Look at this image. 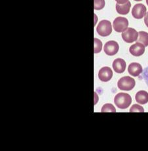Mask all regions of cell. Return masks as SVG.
<instances>
[{
  "label": "cell",
  "mask_w": 148,
  "mask_h": 151,
  "mask_svg": "<svg viewBox=\"0 0 148 151\" xmlns=\"http://www.w3.org/2000/svg\"><path fill=\"white\" fill-rule=\"evenodd\" d=\"M114 103L118 108L125 109L131 104L132 98L128 93H119L115 97Z\"/></svg>",
  "instance_id": "cell-1"
},
{
  "label": "cell",
  "mask_w": 148,
  "mask_h": 151,
  "mask_svg": "<svg viewBox=\"0 0 148 151\" xmlns=\"http://www.w3.org/2000/svg\"><path fill=\"white\" fill-rule=\"evenodd\" d=\"M96 32L102 37H107L112 32V26L110 21L104 20L99 22L96 28Z\"/></svg>",
  "instance_id": "cell-2"
},
{
  "label": "cell",
  "mask_w": 148,
  "mask_h": 151,
  "mask_svg": "<svg viewBox=\"0 0 148 151\" xmlns=\"http://www.w3.org/2000/svg\"><path fill=\"white\" fill-rule=\"evenodd\" d=\"M136 82L134 78L131 77L126 76L121 78L117 83L118 88L121 90L125 91H130L134 88L135 86Z\"/></svg>",
  "instance_id": "cell-3"
},
{
  "label": "cell",
  "mask_w": 148,
  "mask_h": 151,
  "mask_svg": "<svg viewBox=\"0 0 148 151\" xmlns=\"http://www.w3.org/2000/svg\"><path fill=\"white\" fill-rule=\"evenodd\" d=\"M113 26L116 32H123L128 28L129 21L125 17H117L113 21Z\"/></svg>",
  "instance_id": "cell-4"
},
{
  "label": "cell",
  "mask_w": 148,
  "mask_h": 151,
  "mask_svg": "<svg viewBox=\"0 0 148 151\" xmlns=\"http://www.w3.org/2000/svg\"><path fill=\"white\" fill-rule=\"evenodd\" d=\"M138 37V33L136 30L132 28H128L122 34V38L126 43H131L136 41Z\"/></svg>",
  "instance_id": "cell-5"
},
{
  "label": "cell",
  "mask_w": 148,
  "mask_h": 151,
  "mask_svg": "<svg viewBox=\"0 0 148 151\" xmlns=\"http://www.w3.org/2000/svg\"><path fill=\"white\" fill-rule=\"evenodd\" d=\"M119 44L115 41H110L105 44L104 50L108 56H113L119 51Z\"/></svg>",
  "instance_id": "cell-6"
},
{
  "label": "cell",
  "mask_w": 148,
  "mask_h": 151,
  "mask_svg": "<svg viewBox=\"0 0 148 151\" xmlns=\"http://www.w3.org/2000/svg\"><path fill=\"white\" fill-rule=\"evenodd\" d=\"M146 7L144 5L138 4L134 6L132 10V14L136 19H141L146 14Z\"/></svg>",
  "instance_id": "cell-7"
},
{
  "label": "cell",
  "mask_w": 148,
  "mask_h": 151,
  "mask_svg": "<svg viewBox=\"0 0 148 151\" xmlns=\"http://www.w3.org/2000/svg\"><path fill=\"white\" fill-rule=\"evenodd\" d=\"M113 77V71L109 67H104L100 69L98 72V78L102 82H108Z\"/></svg>",
  "instance_id": "cell-8"
},
{
  "label": "cell",
  "mask_w": 148,
  "mask_h": 151,
  "mask_svg": "<svg viewBox=\"0 0 148 151\" xmlns=\"http://www.w3.org/2000/svg\"><path fill=\"white\" fill-rule=\"evenodd\" d=\"M129 51L132 55L134 56H140L145 52V46L141 43L137 42L130 47Z\"/></svg>",
  "instance_id": "cell-9"
},
{
  "label": "cell",
  "mask_w": 148,
  "mask_h": 151,
  "mask_svg": "<svg viewBox=\"0 0 148 151\" xmlns=\"http://www.w3.org/2000/svg\"><path fill=\"white\" fill-rule=\"evenodd\" d=\"M128 71L130 75H131L133 77H138L142 73L143 69L142 65L138 63H131L129 65Z\"/></svg>",
  "instance_id": "cell-10"
},
{
  "label": "cell",
  "mask_w": 148,
  "mask_h": 151,
  "mask_svg": "<svg viewBox=\"0 0 148 151\" xmlns=\"http://www.w3.org/2000/svg\"><path fill=\"white\" fill-rule=\"evenodd\" d=\"M126 62L121 58H117L113 62V68L114 71L117 73H122L125 71Z\"/></svg>",
  "instance_id": "cell-11"
},
{
  "label": "cell",
  "mask_w": 148,
  "mask_h": 151,
  "mask_svg": "<svg viewBox=\"0 0 148 151\" xmlns=\"http://www.w3.org/2000/svg\"><path fill=\"white\" fill-rule=\"evenodd\" d=\"M136 101L139 104L144 105L148 102V93L144 90H141L137 92L135 96Z\"/></svg>",
  "instance_id": "cell-12"
},
{
  "label": "cell",
  "mask_w": 148,
  "mask_h": 151,
  "mask_svg": "<svg viewBox=\"0 0 148 151\" xmlns=\"http://www.w3.org/2000/svg\"><path fill=\"white\" fill-rule=\"evenodd\" d=\"M131 7V4L129 1L128 2H126L125 4H119L117 3L116 10L119 14H122V15H125V14H127L129 13Z\"/></svg>",
  "instance_id": "cell-13"
},
{
  "label": "cell",
  "mask_w": 148,
  "mask_h": 151,
  "mask_svg": "<svg viewBox=\"0 0 148 151\" xmlns=\"http://www.w3.org/2000/svg\"><path fill=\"white\" fill-rule=\"evenodd\" d=\"M138 42L143 44L145 47L148 46V33L146 32H140L138 33Z\"/></svg>",
  "instance_id": "cell-14"
},
{
  "label": "cell",
  "mask_w": 148,
  "mask_h": 151,
  "mask_svg": "<svg viewBox=\"0 0 148 151\" xmlns=\"http://www.w3.org/2000/svg\"><path fill=\"white\" fill-rule=\"evenodd\" d=\"M101 112L102 113H108V112L116 113V109L112 104H105L103 107H102Z\"/></svg>",
  "instance_id": "cell-15"
},
{
  "label": "cell",
  "mask_w": 148,
  "mask_h": 151,
  "mask_svg": "<svg viewBox=\"0 0 148 151\" xmlns=\"http://www.w3.org/2000/svg\"><path fill=\"white\" fill-rule=\"evenodd\" d=\"M102 43L100 39L97 38L94 39V52L95 54L99 53L102 50Z\"/></svg>",
  "instance_id": "cell-16"
},
{
  "label": "cell",
  "mask_w": 148,
  "mask_h": 151,
  "mask_svg": "<svg viewBox=\"0 0 148 151\" xmlns=\"http://www.w3.org/2000/svg\"><path fill=\"white\" fill-rule=\"evenodd\" d=\"M105 6V0H94V9L95 10H101Z\"/></svg>",
  "instance_id": "cell-17"
},
{
  "label": "cell",
  "mask_w": 148,
  "mask_h": 151,
  "mask_svg": "<svg viewBox=\"0 0 148 151\" xmlns=\"http://www.w3.org/2000/svg\"><path fill=\"white\" fill-rule=\"evenodd\" d=\"M129 112L130 113H144V109L141 105L134 104L131 107Z\"/></svg>",
  "instance_id": "cell-18"
},
{
  "label": "cell",
  "mask_w": 148,
  "mask_h": 151,
  "mask_svg": "<svg viewBox=\"0 0 148 151\" xmlns=\"http://www.w3.org/2000/svg\"><path fill=\"white\" fill-rule=\"evenodd\" d=\"M116 1L119 4H125L129 1V0H116Z\"/></svg>",
  "instance_id": "cell-19"
},
{
  "label": "cell",
  "mask_w": 148,
  "mask_h": 151,
  "mask_svg": "<svg viewBox=\"0 0 148 151\" xmlns=\"http://www.w3.org/2000/svg\"><path fill=\"white\" fill-rule=\"evenodd\" d=\"M144 22H145V24L147 26V27H148V12L146 13V16L144 17Z\"/></svg>",
  "instance_id": "cell-20"
},
{
  "label": "cell",
  "mask_w": 148,
  "mask_h": 151,
  "mask_svg": "<svg viewBox=\"0 0 148 151\" xmlns=\"http://www.w3.org/2000/svg\"><path fill=\"white\" fill-rule=\"evenodd\" d=\"M134 1H142V0H134Z\"/></svg>",
  "instance_id": "cell-21"
},
{
  "label": "cell",
  "mask_w": 148,
  "mask_h": 151,
  "mask_svg": "<svg viewBox=\"0 0 148 151\" xmlns=\"http://www.w3.org/2000/svg\"><path fill=\"white\" fill-rule=\"evenodd\" d=\"M146 4H147V5H148V0H146Z\"/></svg>",
  "instance_id": "cell-22"
}]
</instances>
